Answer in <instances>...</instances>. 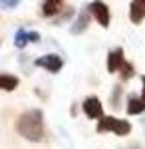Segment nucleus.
<instances>
[{
  "mask_svg": "<svg viewBox=\"0 0 145 149\" xmlns=\"http://www.w3.org/2000/svg\"><path fill=\"white\" fill-rule=\"evenodd\" d=\"M16 131L18 135L30 141H42L44 137V115L40 109H26L16 119Z\"/></svg>",
  "mask_w": 145,
  "mask_h": 149,
  "instance_id": "nucleus-1",
  "label": "nucleus"
},
{
  "mask_svg": "<svg viewBox=\"0 0 145 149\" xmlns=\"http://www.w3.org/2000/svg\"><path fill=\"white\" fill-rule=\"evenodd\" d=\"M98 133H105V131H113L115 135H127L131 133V123L127 119H119V117H113V115H105L98 121V127H96Z\"/></svg>",
  "mask_w": 145,
  "mask_h": 149,
  "instance_id": "nucleus-2",
  "label": "nucleus"
},
{
  "mask_svg": "<svg viewBox=\"0 0 145 149\" xmlns=\"http://www.w3.org/2000/svg\"><path fill=\"white\" fill-rule=\"evenodd\" d=\"M88 12L93 14V18L98 20V24H100L101 28H107L109 26L112 14H109V6L105 2H91V4H88Z\"/></svg>",
  "mask_w": 145,
  "mask_h": 149,
  "instance_id": "nucleus-3",
  "label": "nucleus"
},
{
  "mask_svg": "<svg viewBox=\"0 0 145 149\" xmlns=\"http://www.w3.org/2000/svg\"><path fill=\"white\" fill-rule=\"evenodd\" d=\"M82 107H84V113L88 115L89 119H98L100 121L101 117H105L103 115V105H101L98 95H88L84 100V103H82Z\"/></svg>",
  "mask_w": 145,
  "mask_h": 149,
  "instance_id": "nucleus-4",
  "label": "nucleus"
},
{
  "mask_svg": "<svg viewBox=\"0 0 145 149\" xmlns=\"http://www.w3.org/2000/svg\"><path fill=\"white\" fill-rule=\"evenodd\" d=\"M38 68H46L48 72H52V74H56L62 70L64 66V60L58 56V54H46V56H40L36 62H34Z\"/></svg>",
  "mask_w": 145,
  "mask_h": 149,
  "instance_id": "nucleus-5",
  "label": "nucleus"
},
{
  "mask_svg": "<svg viewBox=\"0 0 145 149\" xmlns=\"http://www.w3.org/2000/svg\"><path fill=\"white\" fill-rule=\"evenodd\" d=\"M125 62H127V60H125V56H123L121 48H113V50L107 52V72H109V74L119 72Z\"/></svg>",
  "mask_w": 145,
  "mask_h": 149,
  "instance_id": "nucleus-6",
  "label": "nucleus"
},
{
  "mask_svg": "<svg viewBox=\"0 0 145 149\" xmlns=\"http://www.w3.org/2000/svg\"><path fill=\"white\" fill-rule=\"evenodd\" d=\"M145 18V0L129 2V20L133 24H141Z\"/></svg>",
  "mask_w": 145,
  "mask_h": 149,
  "instance_id": "nucleus-7",
  "label": "nucleus"
},
{
  "mask_svg": "<svg viewBox=\"0 0 145 149\" xmlns=\"http://www.w3.org/2000/svg\"><path fill=\"white\" fill-rule=\"evenodd\" d=\"M145 111V100L141 95H135L131 93L129 97H127V113L129 115H139Z\"/></svg>",
  "mask_w": 145,
  "mask_h": 149,
  "instance_id": "nucleus-8",
  "label": "nucleus"
},
{
  "mask_svg": "<svg viewBox=\"0 0 145 149\" xmlns=\"http://www.w3.org/2000/svg\"><path fill=\"white\" fill-rule=\"evenodd\" d=\"M70 6H66V2L62 0H48L42 4V14L44 16H54V14H62V10H68Z\"/></svg>",
  "mask_w": 145,
  "mask_h": 149,
  "instance_id": "nucleus-9",
  "label": "nucleus"
},
{
  "mask_svg": "<svg viewBox=\"0 0 145 149\" xmlns=\"http://www.w3.org/2000/svg\"><path fill=\"white\" fill-rule=\"evenodd\" d=\"M20 80L16 76H10V74H0V90L4 92H14L18 88Z\"/></svg>",
  "mask_w": 145,
  "mask_h": 149,
  "instance_id": "nucleus-10",
  "label": "nucleus"
},
{
  "mask_svg": "<svg viewBox=\"0 0 145 149\" xmlns=\"http://www.w3.org/2000/svg\"><path fill=\"white\" fill-rule=\"evenodd\" d=\"M88 26H89V14L88 12H82L78 16V20L74 22V26L70 28V32H72V34H82V32L88 30Z\"/></svg>",
  "mask_w": 145,
  "mask_h": 149,
  "instance_id": "nucleus-11",
  "label": "nucleus"
},
{
  "mask_svg": "<svg viewBox=\"0 0 145 149\" xmlns=\"http://www.w3.org/2000/svg\"><path fill=\"white\" fill-rule=\"evenodd\" d=\"M28 42H32V38H30V32H26V30H18L16 36H14V46L16 48H26Z\"/></svg>",
  "mask_w": 145,
  "mask_h": 149,
  "instance_id": "nucleus-12",
  "label": "nucleus"
},
{
  "mask_svg": "<svg viewBox=\"0 0 145 149\" xmlns=\"http://www.w3.org/2000/svg\"><path fill=\"white\" fill-rule=\"evenodd\" d=\"M135 76V68H133V64L131 62H125L121 66V70H119V78H121L123 81H127V80H131Z\"/></svg>",
  "mask_w": 145,
  "mask_h": 149,
  "instance_id": "nucleus-13",
  "label": "nucleus"
},
{
  "mask_svg": "<svg viewBox=\"0 0 145 149\" xmlns=\"http://www.w3.org/2000/svg\"><path fill=\"white\" fill-rule=\"evenodd\" d=\"M109 102H112L113 109H119V107H121V86H113V92H112Z\"/></svg>",
  "mask_w": 145,
  "mask_h": 149,
  "instance_id": "nucleus-14",
  "label": "nucleus"
},
{
  "mask_svg": "<svg viewBox=\"0 0 145 149\" xmlns=\"http://www.w3.org/2000/svg\"><path fill=\"white\" fill-rule=\"evenodd\" d=\"M16 6H18V0H0V8H4V10H12Z\"/></svg>",
  "mask_w": 145,
  "mask_h": 149,
  "instance_id": "nucleus-15",
  "label": "nucleus"
},
{
  "mask_svg": "<svg viewBox=\"0 0 145 149\" xmlns=\"http://www.w3.org/2000/svg\"><path fill=\"white\" fill-rule=\"evenodd\" d=\"M141 86H143L141 88V97L145 100V76H141Z\"/></svg>",
  "mask_w": 145,
  "mask_h": 149,
  "instance_id": "nucleus-16",
  "label": "nucleus"
},
{
  "mask_svg": "<svg viewBox=\"0 0 145 149\" xmlns=\"http://www.w3.org/2000/svg\"><path fill=\"white\" fill-rule=\"evenodd\" d=\"M121 149H143L139 143H133V145H129V147H121Z\"/></svg>",
  "mask_w": 145,
  "mask_h": 149,
  "instance_id": "nucleus-17",
  "label": "nucleus"
},
{
  "mask_svg": "<svg viewBox=\"0 0 145 149\" xmlns=\"http://www.w3.org/2000/svg\"><path fill=\"white\" fill-rule=\"evenodd\" d=\"M141 125H143V131H145V117L141 119Z\"/></svg>",
  "mask_w": 145,
  "mask_h": 149,
  "instance_id": "nucleus-18",
  "label": "nucleus"
}]
</instances>
